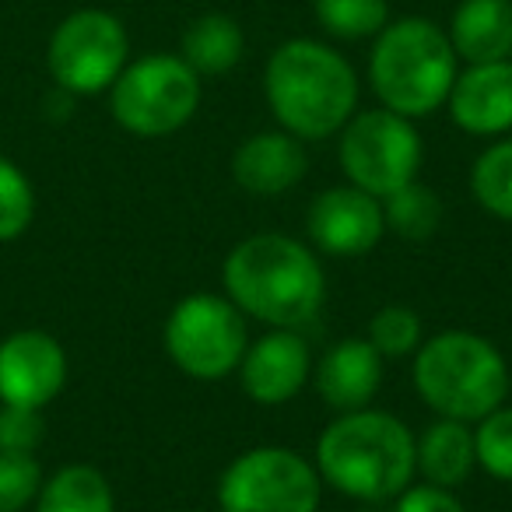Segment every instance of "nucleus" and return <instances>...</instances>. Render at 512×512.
<instances>
[{
	"mask_svg": "<svg viewBox=\"0 0 512 512\" xmlns=\"http://www.w3.org/2000/svg\"><path fill=\"white\" fill-rule=\"evenodd\" d=\"M221 288L249 320L274 330H299L323 309L327 274L313 246L285 232H256L228 249Z\"/></svg>",
	"mask_w": 512,
	"mask_h": 512,
	"instance_id": "obj_1",
	"label": "nucleus"
},
{
	"mask_svg": "<svg viewBox=\"0 0 512 512\" xmlns=\"http://www.w3.org/2000/svg\"><path fill=\"white\" fill-rule=\"evenodd\" d=\"M316 470L327 488L355 502H393L414 481V432L390 411L337 414L316 439Z\"/></svg>",
	"mask_w": 512,
	"mask_h": 512,
	"instance_id": "obj_2",
	"label": "nucleus"
},
{
	"mask_svg": "<svg viewBox=\"0 0 512 512\" xmlns=\"http://www.w3.org/2000/svg\"><path fill=\"white\" fill-rule=\"evenodd\" d=\"M264 95L281 130L299 141H323L358 113V74L334 46L288 39L267 60Z\"/></svg>",
	"mask_w": 512,
	"mask_h": 512,
	"instance_id": "obj_3",
	"label": "nucleus"
},
{
	"mask_svg": "<svg viewBox=\"0 0 512 512\" xmlns=\"http://www.w3.org/2000/svg\"><path fill=\"white\" fill-rule=\"evenodd\" d=\"M456 74L460 57L446 29L418 15L386 22L369 53V85L379 106L407 120H421L446 106Z\"/></svg>",
	"mask_w": 512,
	"mask_h": 512,
	"instance_id": "obj_4",
	"label": "nucleus"
},
{
	"mask_svg": "<svg viewBox=\"0 0 512 512\" xmlns=\"http://www.w3.org/2000/svg\"><path fill=\"white\" fill-rule=\"evenodd\" d=\"M414 390L439 418L481 421L509 400V362L474 330H442L414 351Z\"/></svg>",
	"mask_w": 512,
	"mask_h": 512,
	"instance_id": "obj_5",
	"label": "nucleus"
},
{
	"mask_svg": "<svg viewBox=\"0 0 512 512\" xmlns=\"http://www.w3.org/2000/svg\"><path fill=\"white\" fill-rule=\"evenodd\" d=\"M200 74L176 53H148L120 71L109 88V113L134 137H169L200 109Z\"/></svg>",
	"mask_w": 512,
	"mask_h": 512,
	"instance_id": "obj_6",
	"label": "nucleus"
},
{
	"mask_svg": "<svg viewBox=\"0 0 512 512\" xmlns=\"http://www.w3.org/2000/svg\"><path fill=\"white\" fill-rule=\"evenodd\" d=\"M169 362L197 383H221L246 355V316L228 295L193 292L172 306L162 330Z\"/></svg>",
	"mask_w": 512,
	"mask_h": 512,
	"instance_id": "obj_7",
	"label": "nucleus"
},
{
	"mask_svg": "<svg viewBox=\"0 0 512 512\" xmlns=\"http://www.w3.org/2000/svg\"><path fill=\"white\" fill-rule=\"evenodd\" d=\"M320 498L316 463L285 446L246 449L218 477V512H320Z\"/></svg>",
	"mask_w": 512,
	"mask_h": 512,
	"instance_id": "obj_8",
	"label": "nucleus"
},
{
	"mask_svg": "<svg viewBox=\"0 0 512 512\" xmlns=\"http://www.w3.org/2000/svg\"><path fill=\"white\" fill-rule=\"evenodd\" d=\"M421 151L425 148H421L414 120L379 106L355 113L344 123L341 141H337V162L351 186L383 200L418 179Z\"/></svg>",
	"mask_w": 512,
	"mask_h": 512,
	"instance_id": "obj_9",
	"label": "nucleus"
},
{
	"mask_svg": "<svg viewBox=\"0 0 512 512\" xmlns=\"http://www.w3.org/2000/svg\"><path fill=\"white\" fill-rule=\"evenodd\" d=\"M127 57L130 39L120 18L99 8H85L57 25L46 64L60 92L99 95L113 88V81L127 67Z\"/></svg>",
	"mask_w": 512,
	"mask_h": 512,
	"instance_id": "obj_10",
	"label": "nucleus"
},
{
	"mask_svg": "<svg viewBox=\"0 0 512 512\" xmlns=\"http://www.w3.org/2000/svg\"><path fill=\"white\" fill-rule=\"evenodd\" d=\"M306 235L327 256H365L383 242V200L358 186H327L309 200Z\"/></svg>",
	"mask_w": 512,
	"mask_h": 512,
	"instance_id": "obj_11",
	"label": "nucleus"
},
{
	"mask_svg": "<svg viewBox=\"0 0 512 512\" xmlns=\"http://www.w3.org/2000/svg\"><path fill=\"white\" fill-rule=\"evenodd\" d=\"M67 383V351L46 330H18L0 341V404L36 407L60 397Z\"/></svg>",
	"mask_w": 512,
	"mask_h": 512,
	"instance_id": "obj_12",
	"label": "nucleus"
},
{
	"mask_svg": "<svg viewBox=\"0 0 512 512\" xmlns=\"http://www.w3.org/2000/svg\"><path fill=\"white\" fill-rule=\"evenodd\" d=\"M239 383L253 404L281 407L299 397L302 386L313 379V351L299 330H274L246 344L239 362Z\"/></svg>",
	"mask_w": 512,
	"mask_h": 512,
	"instance_id": "obj_13",
	"label": "nucleus"
},
{
	"mask_svg": "<svg viewBox=\"0 0 512 512\" xmlns=\"http://www.w3.org/2000/svg\"><path fill=\"white\" fill-rule=\"evenodd\" d=\"M449 120L470 137L512 134V60L467 64L449 88Z\"/></svg>",
	"mask_w": 512,
	"mask_h": 512,
	"instance_id": "obj_14",
	"label": "nucleus"
},
{
	"mask_svg": "<svg viewBox=\"0 0 512 512\" xmlns=\"http://www.w3.org/2000/svg\"><path fill=\"white\" fill-rule=\"evenodd\" d=\"M313 386L330 411H362L383 386V355L365 337H344L313 365Z\"/></svg>",
	"mask_w": 512,
	"mask_h": 512,
	"instance_id": "obj_15",
	"label": "nucleus"
},
{
	"mask_svg": "<svg viewBox=\"0 0 512 512\" xmlns=\"http://www.w3.org/2000/svg\"><path fill=\"white\" fill-rule=\"evenodd\" d=\"M309 172V155L288 130H260L246 137L232 155V179L253 197H281L295 190Z\"/></svg>",
	"mask_w": 512,
	"mask_h": 512,
	"instance_id": "obj_16",
	"label": "nucleus"
},
{
	"mask_svg": "<svg viewBox=\"0 0 512 512\" xmlns=\"http://www.w3.org/2000/svg\"><path fill=\"white\" fill-rule=\"evenodd\" d=\"M446 36L463 64L512 60V0H460Z\"/></svg>",
	"mask_w": 512,
	"mask_h": 512,
	"instance_id": "obj_17",
	"label": "nucleus"
},
{
	"mask_svg": "<svg viewBox=\"0 0 512 512\" xmlns=\"http://www.w3.org/2000/svg\"><path fill=\"white\" fill-rule=\"evenodd\" d=\"M414 467H418L421 481L449 491L460 488L477 467L474 428L453 418L428 421L421 435H414Z\"/></svg>",
	"mask_w": 512,
	"mask_h": 512,
	"instance_id": "obj_18",
	"label": "nucleus"
},
{
	"mask_svg": "<svg viewBox=\"0 0 512 512\" xmlns=\"http://www.w3.org/2000/svg\"><path fill=\"white\" fill-rule=\"evenodd\" d=\"M246 50V36L242 25L232 15L221 11H207V15L193 18L186 25L183 39H179V57L200 74V78H221L242 60Z\"/></svg>",
	"mask_w": 512,
	"mask_h": 512,
	"instance_id": "obj_19",
	"label": "nucleus"
},
{
	"mask_svg": "<svg viewBox=\"0 0 512 512\" xmlns=\"http://www.w3.org/2000/svg\"><path fill=\"white\" fill-rule=\"evenodd\" d=\"M36 512H116L106 474L92 463H67L36 495Z\"/></svg>",
	"mask_w": 512,
	"mask_h": 512,
	"instance_id": "obj_20",
	"label": "nucleus"
},
{
	"mask_svg": "<svg viewBox=\"0 0 512 512\" xmlns=\"http://www.w3.org/2000/svg\"><path fill=\"white\" fill-rule=\"evenodd\" d=\"M442 197L428 186H421L418 179L407 186H400L397 193L383 197V221L386 232H393L404 242H428L442 225Z\"/></svg>",
	"mask_w": 512,
	"mask_h": 512,
	"instance_id": "obj_21",
	"label": "nucleus"
},
{
	"mask_svg": "<svg viewBox=\"0 0 512 512\" xmlns=\"http://www.w3.org/2000/svg\"><path fill=\"white\" fill-rule=\"evenodd\" d=\"M470 193L484 214L512 225V137H498L474 158Z\"/></svg>",
	"mask_w": 512,
	"mask_h": 512,
	"instance_id": "obj_22",
	"label": "nucleus"
},
{
	"mask_svg": "<svg viewBox=\"0 0 512 512\" xmlns=\"http://www.w3.org/2000/svg\"><path fill=\"white\" fill-rule=\"evenodd\" d=\"M316 22L337 39L379 36L390 22V0H313Z\"/></svg>",
	"mask_w": 512,
	"mask_h": 512,
	"instance_id": "obj_23",
	"label": "nucleus"
},
{
	"mask_svg": "<svg viewBox=\"0 0 512 512\" xmlns=\"http://www.w3.org/2000/svg\"><path fill=\"white\" fill-rule=\"evenodd\" d=\"M365 341L386 358H414L425 341V323L411 306H383L372 313Z\"/></svg>",
	"mask_w": 512,
	"mask_h": 512,
	"instance_id": "obj_24",
	"label": "nucleus"
},
{
	"mask_svg": "<svg viewBox=\"0 0 512 512\" xmlns=\"http://www.w3.org/2000/svg\"><path fill=\"white\" fill-rule=\"evenodd\" d=\"M36 218V190L11 158L0 155V242H15Z\"/></svg>",
	"mask_w": 512,
	"mask_h": 512,
	"instance_id": "obj_25",
	"label": "nucleus"
},
{
	"mask_svg": "<svg viewBox=\"0 0 512 512\" xmlns=\"http://www.w3.org/2000/svg\"><path fill=\"white\" fill-rule=\"evenodd\" d=\"M474 453L484 474L512 484V407L502 404L474 421Z\"/></svg>",
	"mask_w": 512,
	"mask_h": 512,
	"instance_id": "obj_26",
	"label": "nucleus"
},
{
	"mask_svg": "<svg viewBox=\"0 0 512 512\" xmlns=\"http://www.w3.org/2000/svg\"><path fill=\"white\" fill-rule=\"evenodd\" d=\"M43 488V470L36 453H0V512H22L36 502Z\"/></svg>",
	"mask_w": 512,
	"mask_h": 512,
	"instance_id": "obj_27",
	"label": "nucleus"
},
{
	"mask_svg": "<svg viewBox=\"0 0 512 512\" xmlns=\"http://www.w3.org/2000/svg\"><path fill=\"white\" fill-rule=\"evenodd\" d=\"M43 411L0 404V453H36L43 442Z\"/></svg>",
	"mask_w": 512,
	"mask_h": 512,
	"instance_id": "obj_28",
	"label": "nucleus"
},
{
	"mask_svg": "<svg viewBox=\"0 0 512 512\" xmlns=\"http://www.w3.org/2000/svg\"><path fill=\"white\" fill-rule=\"evenodd\" d=\"M393 512H467V509H463V502L449 488L421 481V484H407L393 498Z\"/></svg>",
	"mask_w": 512,
	"mask_h": 512,
	"instance_id": "obj_29",
	"label": "nucleus"
},
{
	"mask_svg": "<svg viewBox=\"0 0 512 512\" xmlns=\"http://www.w3.org/2000/svg\"><path fill=\"white\" fill-rule=\"evenodd\" d=\"M186 512H204V509H186Z\"/></svg>",
	"mask_w": 512,
	"mask_h": 512,
	"instance_id": "obj_30",
	"label": "nucleus"
}]
</instances>
